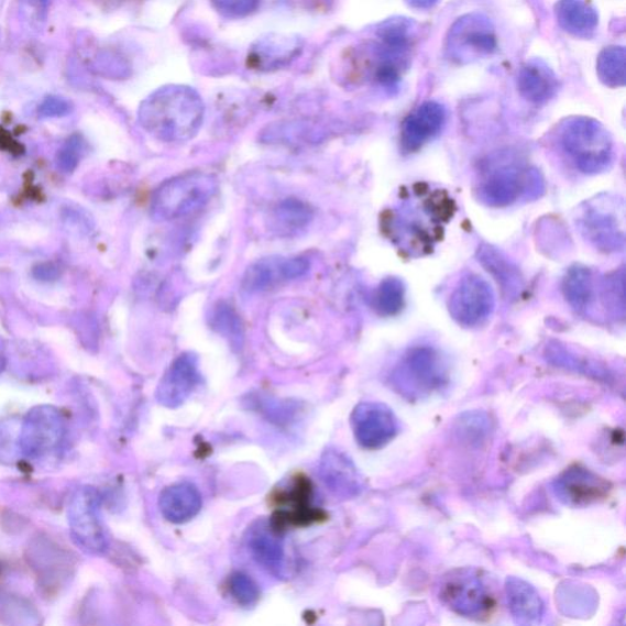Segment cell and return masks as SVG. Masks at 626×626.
I'll list each match as a JSON object with an SVG mask.
<instances>
[{
  "instance_id": "obj_1",
  "label": "cell",
  "mask_w": 626,
  "mask_h": 626,
  "mask_svg": "<svg viewBox=\"0 0 626 626\" xmlns=\"http://www.w3.org/2000/svg\"><path fill=\"white\" fill-rule=\"evenodd\" d=\"M455 212V204L444 190L415 184L384 218L387 233L403 254L419 257L432 251L442 239L446 224Z\"/></svg>"
},
{
  "instance_id": "obj_2",
  "label": "cell",
  "mask_w": 626,
  "mask_h": 626,
  "mask_svg": "<svg viewBox=\"0 0 626 626\" xmlns=\"http://www.w3.org/2000/svg\"><path fill=\"white\" fill-rule=\"evenodd\" d=\"M201 98L188 87H166L142 105L140 120L152 136L168 144L194 139L204 122Z\"/></svg>"
},
{
  "instance_id": "obj_3",
  "label": "cell",
  "mask_w": 626,
  "mask_h": 626,
  "mask_svg": "<svg viewBox=\"0 0 626 626\" xmlns=\"http://www.w3.org/2000/svg\"><path fill=\"white\" fill-rule=\"evenodd\" d=\"M218 190L213 174L188 172L164 182L153 194L151 216L157 222L180 221L200 213Z\"/></svg>"
},
{
  "instance_id": "obj_4",
  "label": "cell",
  "mask_w": 626,
  "mask_h": 626,
  "mask_svg": "<svg viewBox=\"0 0 626 626\" xmlns=\"http://www.w3.org/2000/svg\"><path fill=\"white\" fill-rule=\"evenodd\" d=\"M560 144L584 174H600L612 166L614 146L609 131L596 119L574 117L560 129Z\"/></svg>"
},
{
  "instance_id": "obj_5",
  "label": "cell",
  "mask_w": 626,
  "mask_h": 626,
  "mask_svg": "<svg viewBox=\"0 0 626 626\" xmlns=\"http://www.w3.org/2000/svg\"><path fill=\"white\" fill-rule=\"evenodd\" d=\"M582 237L598 251H623L625 245V206L613 196H598L582 208L578 219Z\"/></svg>"
},
{
  "instance_id": "obj_6",
  "label": "cell",
  "mask_w": 626,
  "mask_h": 626,
  "mask_svg": "<svg viewBox=\"0 0 626 626\" xmlns=\"http://www.w3.org/2000/svg\"><path fill=\"white\" fill-rule=\"evenodd\" d=\"M447 364L438 350L417 347L409 351L393 372V384L405 397L419 398L447 383Z\"/></svg>"
},
{
  "instance_id": "obj_7",
  "label": "cell",
  "mask_w": 626,
  "mask_h": 626,
  "mask_svg": "<svg viewBox=\"0 0 626 626\" xmlns=\"http://www.w3.org/2000/svg\"><path fill=\"white\" fill-rule=\"evenodd\" d=\"M543 191L540 173L518 164H504L486 173L480 182L479 199L490 207H507Z\"/></svg>"
},
{
  "instance_id": "obj_8",
  "label": "cell",
  "mask_w": 626,
  "mask_h": 626,
  "mask_svg": "<svg viewBox=\"0 0 626 626\" xmlns=\"http://www.w3.org/2000/svg\"><path fill=\"white\" fill-rule=\"evenodd\" d=\"M497 45L492 21L486 15L471 13L459 18L449 29L446 53L449 61L465 65L490 57Z\"/></svg>"
},
{
  "instance_id": "obj_9",
  "label": "cell",
  "mask_w": 626,
  "mask_h": 626,
  "mask_svg": "<svg viewBox=\"0 0 626 626\" xmlns=\"http://www.w3.org/2000/svg\"><path fill=\"white\" fill-rule=\"evenodd\" d=\"M439 596L448 608L465 618H482L496 607L475 569H457L444 576Z\"/></svg>"
},
{
  "instance_id": "obj_10",
  "label": "cell",
  "mask_w": 626,
  "mask_h": 626,
  "mask_svg": "<svg viewBox=\"0 0 626 626\" xmlns=\"http://www.w3.org/2000/svg\"><path fill=\"white\" fill-rule=\"evenodd\" d=\"M496 309V295L490 283L477 274H469L461 279L450 295L448 310L450 317L464 328L485 325Z\"/></svg>"
},
{
  "instance_id": "obj_11",
  "label": "cell",
  "mask_w": 626,
  "mask_h": 626,
  "mask_svg": "<svg viewBox=\"0 0 626 626\" xmlns=\"http://www.w3.org/2000/svg\"><path fill=\"white\" fill-rule=\"evenodd\" d=\"M311 482L304 476H296L290 486L274 492L273 501L278 507L270 519L274 529L283 534L289 527L325 521L327 515L321 509L311 507Z\"/></svg>"
},
{
  "instance_id": "obj_12",
  "label": "cell",
  "mask_w": 626,
  "mask_h": 626,
  "mask_svg": "<svg viewBox=\"0 0 626 626\" xmlns=\"http://www.w3.org/2000/svg\"><path fill=\"white\" fill-rule=\"evenodd\" d=\"M350 422L356 442L367 450L386 447L399 431V424L393 410L376 402L356 405Z\"/></svg>"
},
{
  "instance_id": "obj_13",
  "label": "cell",
  "mask_w": 626,
  "mask_h": 626,
  "mask_svg": "<svg viewBox=\"0 0 626 626\" xmlns=\"http://www.w3.org/2000/svg\"><path fill=\"white\" fill-rule=\"evenodd\" d=\"M200 383L199 358L194 353H184L164 373L156 392L157 402L164 408L177 409L189 399Z\"/></svg>"
},
{
  "instance_id": "obj_14",
  "label": "cell",
  "mask_w": 626,
  "mask_h": 626,
  "mask_svg": "<svg viewBox=\"0 0 626 626\" xmlns=\"http://www.w3.org/2000/svg\"><path fill=\"white\" fill-rule=\"evenodd\" d=\"M309 270L310 261L301 256L261 259L246 270L241 285L248 293H261L283 282L301 278Z\"/></svg>"
},
{
  "instance_id": "obj_15",
  "label": "cell",
  "mask_w": 626,
  "mask_h": 626,
  "mask_svg": "<svg viewBox=\"0 0 626 626\" xmlns=\"http://www.w3.org/2000/svg\"><path fill=\"white\" fill-rule=\"evenodd\" d=\"M553 488L563 503L571 507H585L607 498L611 483L589 469L575 465L554 480Z\"/></svg>"
},
{
  "instance_id": "obj_16",
  "label": "cell",
  "mask_w": 626,
  "mask_h": 626,
  "mask_svg": "<svg viewBox=\"0 0 626 626\" xmlns=\"http://www.w3.org/2000/svg\"><path fill=\"white\" fill-rule=\"evenodd\" d=\"M447 123V111L443 105L430 101L417 107L404 120L402 128V146L406 152H416L432 141Z\"/></svg>"
},
{
  "instance_id": "obj_17",
  "label": "cell",
  "mask_w": 626,
  "mask_h": 626,
  "mask_svg": "<svg viewBox=\"0 0 626 626\" xmlns=\"http://www.w3.org/2000/svg\"><path fill=\"white\" fill-rule=\"evenodd\" d=\"M325 486L342 498H354L362 491V477L353 461L339 449L328 448L318 466Z\"/></svg>"
},
{
  "instance_id": "obj_18",
  "label": "cell",
  "mask_w": 626,
  "mask_h": 626,
  "mask_svg": "<svg viewBox=\"0 0 626 626\" xmlns=\"http://www.w3.org/2000/svg\"><path fill=\"white\" fill-rule=\"evenodd\" d=\"M282 532L274 529L270 520L261 519L249 527L246 545L259 565L271 574L284 576L285 552Z\"/></svg>"
},
{
  "instance_id": "obj_19",
  "label": "cell",
  "mask_w": 626,
  "mask_h": 626,
  "mask_svg": "<svg viewBox=\"0 0 626 626\" xmlns=\"http://www.w3.org/2000/svg\"><path fill=\"white\" fill-rule=\"evenodd\" d=\"M158 508L163 518L172 524L189 523L200 513L202 496L190 482L175 483L161 492Z\"/></svg>"
},
{
  "instance_id": "obj_20",
  "label": "cell",
  "mask_w": 626,
  "mask_h": 626,
  "mask_svg": "<svg viewBox=\"0 0 626 626\" xmlns=\"http://www.w3.org/2000/svg\"><path fill=\"white\" fill-rule=\"evenodd\" d=\"M603 281L598 284L595 274L584 266L571 267L563 279V293L568 304L582 316L595 312L597 296L602 300Z\"/></svg>"
},
{
  "instance_id": "obj_21",
  "label": "cell",
  "mask_w": 626,
  "mask_h": 626,
  "mask_svg": "<svg viewBox=\"0 0 626 626\" xmlns=\"http://www.w3.org/2000/svg\"><path fill=\"white\" fill-rule=\"evenodd\" d=\"M554 72L542 61L526 63L518 75V89L525 100L542 105L551 100L558 91Z\"/></svg>"
},
{
  "instance_id": "obj_22",
  "label": "cell",
  "mask_w": 626,
  "mask_h": 626,
  "mask_svg": "<svg viewBox=\"0 0 626 626\" xmlns=\"http://www.w3.org/2000/svg\"><path fill=\"white\" fill-rule=\"evenodd\" d=\"M554 13L560 28L570 35L590 39L598 28V12L587 0H559Z\"/></svg>"
},
{
  "instance_id": "obj_23",
  "label": "cell",
  "mask_w": 626,
  "mask_h": 626,
  "mask_svg": "<svg viewBox=\"0 0 626 626\" xmlns=\"http://www.w3.org/2000/svg\"><path fill=\"white\" fill-rule=\"evenodd\" d=\"M505 590H507L509 609L516 623L521 625L541 623L543 602L535 587L520 579L510 578Z\"/></svg>"
},
{
  "instance_id": "obj_24",
  "label": "cell",
  "mask_w": 626,
  "mask_h": 626,
  "mask_svg": "<svg viewBox=\"0 0 626 626\" xmlns=\"http://www.w3.org/2000/svg\"><path fill=\"white\" fill-rule=\"evenodd\" d=\"M479 261L501 285L509 298L518 296L524 288L520 272L501 251L488 245L479 249Z\"/></svg>"
},
{
  "instance_id": "obj_25",
  "label": "cell",
  "mask_w": 626,
  "mask_h": 626,
  "mask_svg": "<svg viewBox=\"0 0 626 626\" xmlns=\"http://www.w3.org/2000/svg\"><path fill=\"white\" fill-rule=\"evenodd\" d=\"M311 207L298 199H287L273 210L272 226L279 235H290L312 221Z\"/></svg>"
},
{
  "instance_id": "obj_26",
  "label": "cell",
  "mask_w": 626,
  "mask_h": 626,
  "mask_svg": "<svg viewBox=\"0 0 626 626\" xmlns=\"http://www.w3.org/2000/svg\"><path fill=\"white\" fill-rule=\"evenodd\" d=\"M597 75L602 84L617 89L626 83V52L624 47L604 48L597 59Z\"/></svg>"
},
{
  "instance_id": "obj_27",
  "label": "cell",
  "mask_w": 626,
  "mask_h": 626,
  "mask_svg": "<svg viewBox=\"0 0 626 626\" xmlns=\"http://www.w3.org/2000/svg\"><path fill=\"white\" fill-rule=\"evenodd\" d=\"M373 307L383 317L398 315L405 304V285L399 278L384 279L373 294Z\"/></svg>"
},
{
  "instance_id": "obj_28",
  "label": "cell",
  "mask_w": 626,
  "mask_h": 626,
  "mask_svg": "<svg viewBox=\"0 0 626 626\" xmlns=\"http://www.w3.org/2000/svg\"><path fill=\"white\" fill-rule=\"evenodd\" d=\"M414 30L413 21L403 18L392 19L381 28L380 37L387 51L404 56L411 46Z\"/></svg>"
},
{
  "instance_id": "obj_29",
  "label": "cell",
  "mask_w": 626,
  "mask_h": 626,
  "mask_svg": "<svg viewBox=\"0 0 626 626\" xmlns=\"http://www.w3.org/2000/svg\"><path fill=\"white\" fill-rule=\"evenodd\" d=\"M602 305L615 318L625 316V273L624 268L603 279Z\"/></svg>"
},
{
  "instance_id": "obj_30",
  "label": "cell",
  "mask_w": 626,
  "mask_h": 626,
  "mask_svg": "<svg viewBox=\"0 0 626 626\" xmlns=\"http://www.w3.org/2000/svg\"><path fill=\"white\" fill-rule=\"evenodd\" d=\"M211 325L219 334L227 337L232 344L240 345L244 338L243 323L232 306L219 303L213 310Z\"/></svg>"
},
{
  "instance_id": "obj_31",
  "label": "cell",
  "mask_w": 626,
  "mask_h": 626,
  "mask_svg": "<svg viewBox=\"0 0 626 626\" xmlns=\"http://www.w3.org/2000/svg\"><path fill=\"white\" fill-rule=\"evenodd\" d=\"M230 596L244 608L256 606L260 600V587L254 580L243 573H234L228 580Z\"/></svg>"
},
{
  "instance_id": "obj_32",
  "label": "cell",
  "mask_w": 626,
  "mask_h": 626,
  "mask_svg": "<svg viewBox=\"0 0 626 626\" xmlns=\"http://www.w3.org/2000/svg\"><path fill=\"white\" fill-rule=\"evenodd\" d=\"M219 10L229 15H244L255 9L259 0H213Z\"/></svg>"
},
{
  "instance_id": "obj_33",
  "label": "cell",
  "mask_w": 626,
  "mask_h": 626,
  "mask_svg": "<svg viewBox=\"0 0 626 626\" xmlns=\"http://www.w3.org/2000/svg\"><path fill=\"white\" fill-rule=\"evenodd\" d=\"M41 111L46 116L65 114L69 111V103L63 100V98L50 97L45 103L42 105Z\"/></svg>"
},
{
  "instance_id": "obj_34",
  "label": "cell",
  "mask_w": 626,
  "mask_h": 626,
  "mask_svg": "<svg viewBox=\"0 0 626 626\" xmlns=\"http://www.w3.org/2000/svg\"><path fill=\"white\" fill-rule=\"evenodd\" d=\"M409 7L419 10H427L436 7L441 0H405Z\"/></svg>"
}]
</instances>
